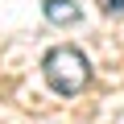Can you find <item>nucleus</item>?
Masks as SVG:
<instances>
[{"label": "nucleus", "instance_id": "f257e3e1", "mask_svg": "<svg viewBox=\"0 0 124 124\" xmlns=\"http://www.w3.org/2000/svg\"><path fill=\"white\" fill-rule=\"evenodd\" d=\"M41 75L50 83V91L58 95H79L87 83H91V62L79 46H54L46 58H41Z\"/></svg>", "mask_w": 124, "mask_h": 124}, {"label": "nucleus", "instance_id": "f03ea898", "mask_svg": "<svg viewBox=\"0 0 124 124\" xmlns=\"http://www.w3.org/2000/svg\"><path fill=\"white\" fill-rule=\"evenodd\" d=\"M41 13H46L50 25H79L83 21V13H79L75 0H41Z\"/></svg>", "mask_w": 124, "mask_h": 124}, {"label": "nucleus", "instance_id": "7ed1b4c3", "mask_svg": "<svg viewBox=\"0 0 124 124\" xmlns=\"http://www.w3.org/2000/svg\"><path fill=\"white\" fill-rule=\"evenodd\" d=\"M99 8H103L108 17H116V21H124V0H99Z\"/></svg>", "mask_w": 124, "mask_h": 124}]
</instances>
